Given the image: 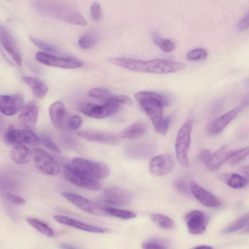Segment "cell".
Returning <instances> with one entry per match:
<instances>
[{
    "instance_id": "7c38bea8",
    "label": "cell",
    "mask_w": 249,
    "mask_h": 249,
    "mask_svg": "<svg viewBox=\"0 0 249 249\" xmlns=\"http://www.w3.org/2000/svg\"><path fill=\"white\" fill-rule=\"evenodd\" d=\"M62 195L68 201L88 213L97 215L106 214L105 207L81 196L66 192H63Z\"/></svg>"
},
{
    "instance_id": "7bdbcfd3",
    "label": "cell",
    "mask_w": 249,
    "mask_h": 249,
    "mask_svg": "<svg viewBox=\"0 0 249 249\" xmlns=\"http://www.w3.org/2000/svg\"><path fill=\"white\" fill-rule=\"evenodd\" d=\"M5 197L9 202L16 205L23 204L26 202L23 198L11 193H6Z\"/></svg>"
},
{
    "instance_id": "ffe728a7",
    "label": "cell",
    "mask_w": 249,
    "mask_h": 249,
    "mask_svg": "<svg viewBox=\"0 0 249 249\" xmlns=\"http://www.w3.org/2000/svg\"><path fill=\"white\" fill-rule=\"evenodd\" d=\"M53 218L55 221L60 224L84 231L99 233L107 232L105 229L82 222L66 216L55 215L53 216Z\"/></svg>"
},
{
    "instance_id": "9c48e42d",
    "label": "cell",
    "mask_w": 249,
    "mask_h": 249,
    "mask_svg": "<svg viewBox=\"0 0 249 249\" xmlns=\"http://www.w3.org/2000/svg\"><path fill=\"white\" fill-rule=\"evenodd\" d=\"M49 11L56 18L68 23L85 26L87 21L76 9L65 4H56L49 8Z\"/></svg>"
},
{
    "instance_id": "c3c4849f",
    "label": "cell",
    "mask_w": 249,
    "mask_h": 249,
    "mask_svg": "<svg viewBox=\"0 0 249 249\" xmlns=\"http://www.w3.org/2000/svg\"><path fill=\"white\" fill-rule=\"evenodd\" d=\"M7 128L3 118L0 116V136L2 135L4 136Z\"/></svg>"
},
{
    "instance_id": "30bf717a",
    "label": "cell",
    "mask_w": 249,
    "mask_h": 249,
    "mask_svg": "<svg viewBox=\"0 0 249 249\" xmlns=\"http://www.w3.org/2000/svg\"><path fill=\"white\" fill-rule=\"evenodd\" d=\"M32 155L36 166L40 171L51 176H56L59 173V165L45 150L36 148L32 151Z\"/></svg>"
},
{
    "instance_id": "ac0fdd59",
    "label": "cell",
    "mask_w": 249,
    "mask_h": 249,
    "mask_svg": "<svg viewBox=\"0 0 249 249\" xmlns=\"http://www.w3.org/2000/svg\"><path fill=\"white\" fill-rule=\"evenodd\" d=\"M38 115V107L35 101H31L23 106L19 116V122L25 129L33 128Z\"/></svg>"
},
{
    "instance_id": "74e56055",
    "label": "cell",
    "mask_w": 249,
    "mask_h": 249,
    "mask_svg": "<svg viewBox=\"0 0 249 249\" xmlns=\"http://www.w3.org/2000/svg\"><path fill=\"white\" fill-rule=\"evenodd\" d=\"M88 93L90 97L95 99L102 100L103 101L107 99L111 95L108 89L102 88H92L89 90Z\"/></svg>"
},
{
    "instance_id": "7402d4cb",
    "label": "cell",
    "mask_w": 249,
    "mask_h": 249,
    "mask_svg": "<svg viewBox=\"0 0 249 249\" xmlns=\"http://www.w3.org/2000/svg\"><path fill=\"white\" fill-rule=\"evenodd\" d=\"M77 135L87 140L98 142L112 144L117 141V138L113 134L94 131H79Z\"/></svg>"
},
{
    "instance_id": "603a6c76",
    "label": "cell",
    "mask_w": 249,
    "mask_h": 249,
    "mask_svg": "<svg viewBox=\"0 0 249 249\" xmlns=\"http://www.w3.org/2000/svg\"><path fill=\"white\" fill-rule=\"evenodd\" d=\"M147 125L143 122H136L122 130L118 137L122 139H135L141 137L146 132Z\"/></svg>"
},
{
    "instance_id": "e575fe53",
    "label": "cell",
    "mask_w": 249,
    "mask_h": 249,
    "mask_svg": "<svg viewBox=\"0 0 249 249\" xmlns=\"http://www.w3.org/2000/svg\"><path fill=\"white\" fill-rule=\"evenodd\" d=\"M30 41L36 47L48 53L58 54L60 53L59 50L55 46L44 41L39 39L30 36Z\"/></svg>"
},
{
    "instance_id": "5b68a950",
    "label": "cell",
    "mask_w": 249,
    "mask_h": 249,
    "mask_svg": "<svg viewBox=\"0 0 249 249\" xmlns=\"http://www.w3.org/2000/svg\"><path fill=\"white\" fill-rule=\"evenodd\" d=\"M4 142L7 144L15 146L19 144L39 145L40 139L30 129L15 128L11 125L3 136Z\"/></svg>"
},
{
    "instance_id": "bcb514c9",
    "label": "cell",
    "mask_w": 249,
    "mask_h": 249,
    "mask_svg": "<svg viewBox=\"0 0 249 249\" xmlns=\"http://www.w3.org/2000/svg\"><path fill=\"white\" fill-rule=\"evenodd\" d=\"M211 154V152L208 149H203L199 154V159L206 165L210 158Z\"/></svg>"
},
{
    "instance_id": "5bb4252c",
    "label": "cell",
    "mask_w": 249,
    "mask_h": 249,
    "mask_svg": "<svg viewBox=\"0 0 249 249\" xmlns=\"http://www.w3.org/2000/svg\"><path fill=\"white\" fill-rule=\"evenodd\" d=\"M190 189L195 197L203 205L213 208L221 206V202L216 196L196 182L193 181L190 183Z\"/></svg>"
},
{
    "instance_id": "60d3db41",
    "label": "cell",
    "mask_w": 249,
    "mask_h": 249,
    "mask_svg": "<svg viewBox=\"0 0 249 249\" xmlns=\"http://www.w3.org/2000/svg\"><path fill=\"white\" fill-rule=\"evenodd\" d=\"M83 120L82 118L77 115L71 116L69 119L68 127L71 130H77L81 125Z\"/></svg>"
},
{
    "instance_id": "f35d334b",
    "label": "cell",
    "mask_w": 249,
    "mask_h": 249,
    "mask_svg": "<svg viewBox=\"0 0 249 249\" xmlns=\"http://www.w3.org/2000/svg\"><path fill=\"white\" fill-rule=\"evenodd\" d=\"M208 56V53L203 48H198L193 49L188 52L187 58L191 61H197L205 59Z\"/></svg>"
},
{
    "instance_id": "8d00e7d4",
    "label": "cell",
    "mask_w": 249,
    "mask_h": 249,
    "mask_svg": "<svg viewBox=\"0 0 249 249\" xmlns=\"http://www.w3.org/2000/svg\"><path fill=\"white\" fill-rule=\"evenodd\" d=\"M104 103H112L118 105L124 104L129 106H132V101L131 99L125 95H112L111 94L104 101Z\"/></svg>"
},
{
    "instance_id": "7a4b0ae2",
    "label": "cell",
    "mask_w": 249,
    "mask_h": 249,
    "mask_svg": "<svg viewBox=\"0 0 249 249\" xmlns=\"http://www.w3.org/2000/svg\"><path fill=\"white\" fill-rule=\"evenodd\" d=\"M135 98L151 121L155 130L159 133L164 119L163 107L168 104L166 99L160 94L149 91L137 92Z\"/></svg>"
},
{
    "instance_id": "d6986e66",
    "label": "cell",
    "mask_w": 249,
    "mask_h": 249,
    "mask_svg": "<svg viewBox=\"0 0 249 249\" xmlns=\"http://www.w3.org/2000/svg\"><path fill=\"white\" fill-rule=\"evenodd\" d=\"M242 107H235L213 121L208 126V132L212 135L222 132L227 125L240 112Z\"/></svg>"
},
{
    "instance_id": "4fadbf2b",
    "label": "cell",
    "mask_w": 249,
    "mask_h": 249,
    "mask_svg": "<svg viewBox=\"0 0 249 249\" xmlns=\"http://www.w3.org/2000/svg\"><path fill=\"white\" fill-rule=\"evenodd\" d=\"M185 220L189 232L194 235L203 233L208 222L206 214L199 210H193L189 212L186 215Z\"/></svg>"
},
{
    "instance_id": "d4e9b609",
    "label": "cell",
    "mask_w": 249,
    "mask_h": 249,
    "mask_svg": "<svg viewBox=\"0 0 249 249\" xmlns=\"http://www.w3.org/2000/svg\"><path fill=\"white\" fill-rule=\"evenodd\" d=\"M49 115L53 124L59 127L61 125L65 115V107L60 101L53 103L49 107Z\"/></svg>"
},
{
    "instance_id": "836d02e7",
    "label": "cell",
    "mask_w": 249,
    "mask_h": 249,
    "mask_svg": "<svg viewBox=\"0 0 249 249\" xmlns=\"http://www.w3.org/2000/svg\"><path fill=\"white\" fill-rule=\"evenodd\" d=\"M169 242L161 238H152L145 241L142 244L143 249H167Z\"/></svg>"
},
{
    "instance_id": "f546056e",
    "label": "cell",
    "mask_w": 249,
    "mask_h": 249,
    "mask_svg": "<svg viewBox=\"0 0 249 249\" xmlns=\"http://www.w3.org/2000/svg\"><path fill=\"white\" fill-rule=\"evenodd\" d=\"M152 220L159 227L165 230L172 229L174 227L173 220L169 216L161 213H153Z\"/></svg>"
},
{
    "instance_id": "cb8c5ba5",
    "label": "cell",
    "mask_w": 249,
    "mask_h": 249,
    "mask_svg": "<svg viewBox=\"0 0 249 249\" xmlns=\"http://www.w3.org/2000/svg\"><path fill=\"white\" fill-rule=\"evenodd\" d=\"M23 81L32 89L36 97L42 98L47 93L48 88L47 85L39 77L35 76H25Z\"/></svg>"
},
{
    "instance_id": "4316f807",
    "label": "cell",
    "mask_w": 249,
    "mask_h": 249,
    "mask_svg": "<svg viewBox=\"0 0 249 249\" xmlns=\"http://www.w3.org/2000/svg\"><path fill=\"white\" fill-rule=\"evenodd\" d=\"M224 179L230 187L234 189L243 188L247 185L248 182V178L237 173L225 175Z\"/></svg>"
},
{
    "instance_id": "816d5d0a",
    "label": "cell",
    "mask_w": 249,
    "mask_h": 249,
    "mask_svg": "<svg viewBox=\"0 0 249 249\" xmlns=\"http://www.w3.org/2000/svg\"><path fill=\"white\" fill-rule=\"evenodd\" d=\"M194 248H195V249H198V248L212 249V247L210 246H208V245H199V246H197V247H194Z\"/></svg>"
},
{
    "instance_id": "d590c367",
    "label": "cell",
    "mask_w": 249,
    "mask_h": 249,
    "mask_svg": "<svg viewBox=\"0 0 249 249\" xmlns=\"http://www.w3.org/2000/svg\"><path fill=\"white\" fill-rule=\"evenodd\" d=\"M249 149L248 147L233 152H232L228 160V161L231 165L235 164L246 159L249 155Z\"/></svg>"
},
{
    "instance_id": "ab89813d",
    "label": "cell",
    "mask_w": 249,
    "mask_h": 249,
    "mask_svg": "<svg viewBox=\"0 0 249 249\" xmlns=\"http://www.w3.org/2000/svg\"><path fill=\"white\" fill-rule=\"evenodd\" d=\"M40 140L41 142H42L43 145L49 149L55 152H60L58 146L49 135L47 134L42 135Z\"/></svg>"
},
{
    "instance_id": "ee69618b",
    "label": "cell",
    "mask_w": 249,
    "mask_h": 249,
    "mask_svg": "<svg viewBox=\"0 0 249 249\" xmlns=\"http://www.w3.org/2000/svg\"><path fill=\"white\" fill-rule=\"evenodd\" d=\"M249 13L240 20L238 24V28L240 31H244L249 28Z\"/></svg>"
},
{
    "instance_id": "8fae6325",
    "label": "cell",
    "mask_w": 249,
    "mask_h": 249,
    "mask_svg": "<svg viewBox=\"0 0 249 249\" xmlns=\"http://www.w3.org/2000/svg\"><path fill=\"white\" fill-rule=\"evenodd\" d=\"M101 198L103 202L109 205L122 207L130 203L132 196L130 193L124 189L110 187L104 190Z\"/></svg>"
},
{
    "instance_id": "484cf974",
    "label": "cell",
    "mask_w": 249,
    "mask_h": 249,
    "mask_svg": "<svg viewBox=\"0 0 249 249\" xmlns=\"http://www.w3.org/2000/svg\"><path fill=\"white\" fill-rule=\"evenodd\" d=\"M31 155L32 153L29 148L24 144L14 146L11 152L12 159L15 162L20 164L28 163Z\"/></svg>"
},
{
    "instance_id": "681fc988",
    "label": "cell",
    "mask_w": 249,
    "mask_h": 249,
    "mask_svg": "<svg viewBox=\"0 0 249 249\" xmlns=\"http://www.w3.org/2000/svg\"><path fill=\"white\" fill-rule=\"evenodd\" d=\"M241 172L242 173L244 177L248 179L249 177V168L248 166L244 167L241 168Z\"/></svg>"
},
{
    "instance_id": "ba28073f",
    "label": "cell",
    "mask_w": 249,
    "mask_h": 249,
    "mask_svg": "<svg viewBox=\"0 0 249 249\" xmlns=\"http://www.w3.org/2000/svg\"><path fill=\"white\" fill-rule=\"evenodd\" d=\"M76 109L82 113L92 118L102 119L116 113L119 106L112 103H104L98 105L87 102H80L76 105Z\"/></svg>"
},
{
    "instance_id": "2e32d148",
    "label": "cell",
    "mask_w": 249,
    "mask_h": 249,
    "mask_svg": "<svg viewBox=\"0 0 249 249\" xmlns=\"http://www.w3.org/2000/svg\"><path fill=\"white\" fill-rule=\"evenodd\" d=\"M173 167V160L169 154H162L156 156L150 160L149 163L151 173L158 176L168 174Z\"/></svg>"
},
{
    "instance_id": "8992f818",
    "label": "cell",
    "mask_w": 249,
    "mask_h": 249,
    "mask_svg": "<svg viewBox=\"0 0 249 249\" xmlns=\"http://www.w3.org/2000/svg\"><path fill=\"white\" fill-rule=\"evenodd\" d=\"M75 167L97 179L107 177L110 174L109 167L105 163L92 161L81 157H75L71 161Z\"/></svg>"
},
{
    "instance_id": "3957f363",
    "label": "cell",
    "mask_w": 249,
    "mask_h": 249,
    "mask_svg": "<svg viewBox=\"0 0 249 249\" xmlns=\"http://www.w3.org/2000/svg\"><path fill=\"white\" fill-rule=\"evenodd\" d=\"M193 127V121H186L179 129L175 142V150L177 160L183 167L189 166L188 152L191 143V134Z\"/></svg>"
},
{
    "instance_id": "d6a6232c",
    "label": "cell",
    "mask_w": 249,
    "mask_h": 249,
    "mask_svg": "<svg viewBox=\"0 0 249 249\" xmlns=\"http://www.w3.org/2000/svg\"><path fill=\"white\" fill-rule=\"evenodd\" d=\"M97 41V36L94 31L84 34L78 40V45L82 49H87L94 46Z\"/></svg>"
},
{
    "instance_id": "277c9868",
    "label": "cell",
    "mask_w": 249,
    "mask_h": 249,
    "mask_svg": "<svg viewBox=\"0 0 249 249\" xmlns=\"http://www.w3.org/2000/svg\"><path fill=\"white\" fill-rule=\"evenodd\" d=\"M63 171L65 178L75 186L91 191H98L102 188L98 179L79 170L71 164L64 166Z\"/></svg>"
},
{
    "instance_id": "f907efd6",
    "label": "cell",
    "mask_w": 249,
    "mask_h": 249,
    "mask_svg": "<svg viewBox=\"0 0 249 249\" xmlns=\"http://www.w3.org/2000/svg\"><path fill=\"white\" fill-rule=\"evenodd\" d=\"M60 248L61 249H74L77 248L76 247H74L71 244L67 243H63L60 245Z\"/></svg>"
},
{
    "instance_id": "7dc6e473",
    "label": "cell",
    "mask_w": 249,
    "mask_h": 249,
    "mask_svg": "<svg viewBox=\"0 0 249 249\" xmlns=\"http://www.w3.org/2000/svg\"><path fill=\"white\" fill-rule=\"evenodd\" d=\"M170 121L169 117L163 119L159 133L162 135H165L167 133L170 125Z\"/></svg>"
},
{
    "instance_id": "b9f144b4",
    "label": "cell",
    "mask_w": 249,
    "mask_h": 249,
    "mask_svg": "<svg viewBox=\"0 0 249 249\" xmlns=\"http://www.w3.org/2000/svg\"><path fill=\"white\" fill-rule=\"evenodd\" d=\"M91 14L93 18L96 20H99L102 16V11L99 3L93 2L90 8Z\"/></svg>"
},
{
    "instance_id": "52a82bcc",
    "label": "cell",
    "mask_w": 249,
    "mask_h": 249,
    "mask_svg": "<svg viewBox=\"0 0 249 249\" xmlns=\"http://www.w3.org/2000/svg\"><path fill=\"white\" fill-rule=\"evenodd\" d=\"M36 58L40 63L51 67L74 69L83 65L82 62L75 58L57 56L44 52H37Z\"/></svg>"
},
{
    "instance_id": "83f0119b",
    "label": "cell",
    "mask_w": 249,
    "mask_h": 249,
    "mask_svg": "<svg viewBox=\"0 0 249 249\" xmlns=\"http://www.w3.org/2000/svg\"><path fill=\"white\" fill-rule=\"evenodd\" d=\"M27 221L30 225L43 235L49 237L54 236V232L53 230L44 222L31 217L27 218Z\"/></svg>"
},
{
    "instance_id": "9a60e30c",
    "label": "cell",
    "mask_w": 249,
    "mask_h": 249,
    "mask_svg": "<svg viewBox=\"0 0 249 249\" xmlns=\"http://www.w3.org/2000/svg\"><path fill=\"white\" fill-rule=\"evenodd\" d=\"M24 98L19 94L0 96V111L7 116L17 114L24 106Z\"/></svg>"
},
{
    "instance_id": "1f68e13d",
    "label": "cell",
    "mask_w": 249,
    "mask_h": 249,
    "mask_svg": "<svg viewBox=\"0 0 249 249\" xmlns=\"http://www.w3.org/2000/svg\"><path fill=\"white\" fill-rule=\"evenodd\" d=\"M152 37L154 43L163 52L170 53L174 50L175 44L171 40L161 37L157 32L153 34Z\"/></svg>"
},
{
    "instance_id": "f1b7e54d",
    "label": "cell",
    "mask_w": 249,
    "mask_h": 249,
    "mask_svg": "<svg viewBox=\"0 0 249 249\" xmlns=\"http://www.w3.org/2000/svg\"><path fill=\"white\" fill-rule=\"evenodd\" d=\"M249 222V214L246 213L230 224L223 230V232L229 233L235 232L248 226Z\"/></svg>"
},
{
    "instance_id": "f6af8a7d",
    "label": "cell",
    "mask_w": 249,
    "mask_h": 249,
    "mask_svg": "<svg viewBox=\"0 0 249 249\" xmlns=\"http://www.w3.org/2000/svg\"><path fill=\"white\" fill-rule=\"evenodd\" d=\"M175 187L180 192L185 194L188 192L187 186L186 182L182 180H178L175 182Z\"/></svg>"
},
{
    "instance_id": "e0dca14e",
    "label": "cell",
    "mask_w": 249,
    "mask_h": 249,
    "mask_svg": "<svg viewBox=\"0 0 249 249\" xmlns=\"http://www.w3.org/2000/svg\"><path fill=\"white\" fill-rule=\"evenodd\" d=\"M0 41L6 52L19 66L22 65V57L16 41L11 34L0 24Z\"/></svg>"
},
{
    "instance_id": "4dcf8cb0",
    "label": "cell",
    "mask_w": 249,
    "mask_h": 249,
    "mask_svg": "<svg viewBox=\"0 0 249 249\" xmlns=\"http://www.w3.org/2000/svg\"><path fill=\"white\" fill-rule=\"evenodd\" d=\"M104 209L106 215H109L122 219H130L136 216L135 213L130 211L108 207H105Z\"/></svg>"
},
{
    "instance_id": "6da1fadb",
    "label": "cell",
    "mask_w": 249,
    "mask_h": 249,
    "mask_svg": "<svg viewBox=\"0 0 249 249\" xmlns=\"http://www.w3.org/2000/svg\"><path fill=\"white\" fill-rule=\"evenodd\" d=\"M108 60L117 66L144 73H170L181 71L186 67L183 63L163 59L144 61L128 58L111 57Z\"/></svg>"
},
{
    "instance_id": "44dd1931",
    "label": "cell",
    "mask_w": 249,
    "mask_h": 249,
    "mask_svg": "<svg viewBox=\"0 0 249 249\" xmlns=\"http://www.w3.org/2000/svg\"><path fill=\"white\" fill-rule=\"evenodd\" d=\"M232 151L227 145H223L211 154L206 165L210 171H215L228 160Z\"/></svg>"
}]
</instances>
